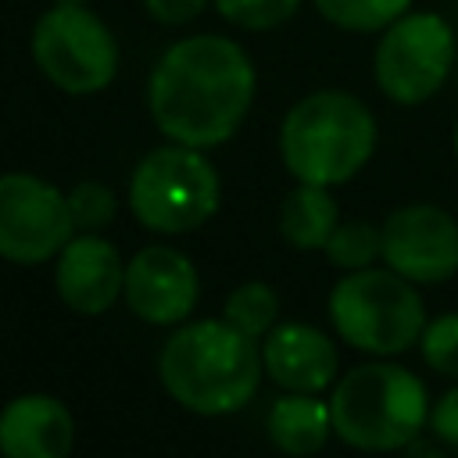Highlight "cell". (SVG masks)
<instances>
[{
    "label": "cell",
    "instance_id": "1",
    "mask_svg": "<svg viewBox=\"0 0 458 458\" xmlns=\"http://www.w3.org/2000/svg\"><path fill=\"white\" fill-rule=\"evenodd\" d=\"M258 89V72L247 50L215 32L172 43L147 82L154 125L186 147L211 150L236 136Z\"/></svg>",
    "mask_w": 458,
    "mask_h": 458
},
{
    "label": "cell",
    "instance_id": "2",
    "mask_svg": "<svg viewBox=\"0 0 458 458\" xmlns=\"http://www.w3.org/2000/svg\"><path fill=\"white\" fill-rule=\"evenodd\" d=\"M161 386L193 415H229L254 401L265 361L258 340L225 318L179 322L157 358Z\"/></svg>",
    "mask_w": 458,
    "mask_h": 458
},
{
    "label": "cell",
    "instance_id": "3",
    "mask_svg": "<svg viewBox=\"0 0 458 458\" xmlns=\"http://www.w3.org/2000/svg\"><path fill=\"white\" fill-rule=\"evenodd\" d=\"M379 125L365 100L347 89L301 97L279 125V157L297 182L344 186L376 154Z\"/></svg>",
    "mask_w": 458,
    "mask_h": 458
},
{
    "label": "cell",
    "instance_id": "4",
    "mask_svg": "<svg viewBox=\"0 0 458 458\" xmlns=\"http://www.w3.org/2000/svg\"><path fill=\"white\" fill-rule=\"evenodd\" d=\"M429 404L426 383L390 358L347 369L329 394L333 433L358 451H404L426 433Z\"/></svg>",
    "mask_w": 458,
    "mask_h": 458
},
{
    "label": "cell",
    "instance_id": "5",
    "mask_svg": "<svg viewBox=\"0 0 458 458\" xmlns=\"http://www.w3.org/2000/svg\"><path fill=\"white\" fill-rule=\"evenodd\" d=\"M329 322L344 344L372 358H394L419 347L426 304L419 283L394 268H354L329 290Z\"/></svg>",
    "mask_w": 458,
    "mask_h": 458
},
{
    "label": "cell",
    "instance_id": "6",
    "mask_svg": "<svg viewBox=\"0 0 458 458\" xmlns=\"http://www.w3.org/2000/svg\"><path fill=\"white\" fill-rule=\"evenodd\" d=\"M218 172L200 147L165 143L150 150L129 179V208L150 233L182 236L218 211Z\"/></svg>",
    "mask_w": 458,
    "mask_h": 458
},
{
    "label": "cell",
    "instance_id": "7",
    "mask_svg": "<svg viewBox=\"0 0 458 458\" xmlns=\"http://www.w3.org/2000/svg\"><path fill=\"white\" fill-rule=\"evenodd\" d=\"M458 57L454 29L437 11H404L394 18L376 43L372 75L386 100L401 107L426 104L451 79Z\"/></svg>",
    "mask_w": 458,
    "mask_h": 458
},
{
    "label": "cell",
    "instance_id": "8",
    "mask_svg": "<svg viewBox=\"0 0 458 458\" xmlns=\"http://www.w3.org/2000/svg\"><path fill=\"white\" fill-rule=\"evenodd\" d=\"M32 57L72 97L107 89L118 72V43L86 4H54L32 29Z\"/></svg>",
    "mask_w": 458,
    "mask_h": 458
},
{
    "label": "cell",
    "instance_id": "9",
    "mask_svg": "<svg viewBox=\"0 0 458 458\" xmlns=\"http://www.w3.org/2000/svg\"><path fill=\"white\" fill-rule=\"evenodd\" d=\"M75 236L68 193L32 172L0 175V258L11 265H43Z\"/></svg>",
    "mask_w": 458,
    "mask_h": 458
},
{
    "label": "cell",
    "instance_id": "10",
    "mask_svg": "<svg viewBox=\"0 0 458 458\" xmlns=\"http://www.w3.org/2000/svg\"><path fill=\"white\" fill-rule=\"evenodd\" d=\"M379 261L419 286L458 276V218L429 200L401 204L386 215Z\"/></svg>",
    "mask_w": 458,
    "mask_h": 458
},
{
    "label": "cell",
    "instance_id": "11",
    "mask_svg": "<svg viewBox=\"0 0 458 458\" xmlns=\"http://www.w3.org/2000/svg\"><path fill=\"white\" fill-rule=\"evenodd\" d=\"M122 293L136 318L150 326H179L200 301V276L182 250L150 243L129 258Z\"/></svg>",
    "mask_w": 458,
    "mask_h": 458
},
{
    "label": "cell",
    "instance_id": "12",
    "mask_svg": "<svg viewBox=\"0 0 458 458\" xmlns=\"http://www.w3.org/2000/svg\"><path fill=\"white\" fill-rule=\"evenodd\" d=\"M57 297L79 315H104L125 290V265L111 240L100 233H75L54 268Z\"/></svg>",
    "mask_w": 458,
    "mask_h": 458
},
{
    "label": "cell",
    "instance_id": "13",
    "mask_svg": "<svg viewBox=\"0 0 458 458\" xmlns=\"http://www.w3.org/2000/svg\"><path fill=\"white\" fill-rule=\"evenodd\" d=\"M265 376L283 390L322 394L336 383L340 354L336 344L308 322H276L261 344Z\"/></svg>",
    "mask_w": 458,
    "mask_h": 458
},
{
    "label": "cell",
    "instance_id": "14",
    "mask_svg": "<svg viewBox=\"0 0 458 458\" xmlns=\"http://www.w3.org/2000/svg\"><path fill=\"white\" fill-rule=\"evenodd\" d=\"M72 440V411L50 394H21L0 411V451L7 458H64Z\"/></svg>",
    "mask_w": 458,
    "mask_h": 458
},
{
    "label": "cell",
    "instance_id": "15",
    "mask_svg": "<svg viewBox=\"0 0 458 458\" xmlns=\"http://www.w3.org/2000/svg\"><path fill=\"white\" fill-rule=\"evenodd\" d=\"M265 429H268V440L279 451H286V454H315V451L326 447V440L333 433L329 401H322L318 394L286 390L283 397L272 401Z\"/></svg>",
    "mask_w": 458,
    "mask_h": 458
},
{
    "label": "cell",
    "instance_id": "16",
    "mask_svg": "<svg viewBox=\"0 0 458 458\" xmlns=\"http://www.w3.org/2000/svg\"><path fill=\"white\" fill-rule=\"evenodd\" d=\"M340 225V208L329 186L297 182L279 204V233L297 250H322Z\"/></svg>",
    "mask_w": 458,
    "mask_h": 458
},
{
    "label": "cell",
    "instance_id": "17",
    "mask_svg": "<svg viewBox=\"0 0 458 458\" xmlns=\"http://www.w3.org/2000/svg\"><path fill=\"white\" fill-rule=\"evenodd\" d=\"M222 318L233 322L240 333L261 340L276 318H279V297L268 283L261 279H250V283H240L229 297H225V308H222Z\"/></svg>",
    "mask_w": 458,
    "mask_h": 458
},
{
    "label": "cell",
    "instance_id": "18",
    "mask_svg": "<svg viewBox=\"0 0 458 458\" xmlns=\"http://www.w3.org/2000/svg\"><path fill=\"white\" fill-rule=\"evenodd\" d=\"M315 7L344 32H383L394 18L411 11V0H315Z\"/></svg>",
    "mask_w": 458,
    "mask_h": 458
},
{
    "label": "cell",
    "instance_id": "19",
    "mask_svg": "<svg viewBox=\"0 0 458 458\" xmlns=\"http://www.w3.org/2000/svg\"><path fill=\"white\" fill-rule=\"evenodd\" d=\"M326 258L333 268H344V272H354V268H369L379 261L383 254V229L372 225V222H340L333 229V236L326 240Z\"/></svg>",
    "mask_w": 458,
    "mask_h": 458
},
{
    "label": "cell",
    "instance_id": "20",
    "mask_svg": "<svg viewBox=\"0 0 458 458\" xmlns=\"http://www.w3.org/2000/svg\"><path fill=\"white\" fill-rule=\"evenodd\" d=\"M419 354L440 379H458V311L426 318V329L419 336Z\"/></svg>",
    "mask_w": 458,
    "mask_h": 458
},
{
    "label": "cell",
    "instance_id": "21",
    "mask_svg": "<svg viewBox=\"0 0 458 458\" xmlns=\"http://www.w3.org/2000/svg\"><path fill=\"white\" fill-rule=\"evenodd\" d=\"M301 0H215V11L240 25V29H254V32H265V29H279L283 21H290L297 14Z\"/></svg>",
    "mask_w": 458,
    "mask_h": 458
},
{
    "label": "cell",
    "instance_id": "22",
    "mask_svg": "<svg viewBox=\"0 0 458 458\" xmlns=\"http://www.w3.org/2000/svg\"><path fill=\"white\" fill-rule=\"evenodd\" d=\"M68 211H72L75 233H97L114 218L118 200H114V190H107L104 182H79L68 193Z\"/></svg>",
    "mask_w": 458,
    "mask_h": 458
},
{
    "label": "cell",
    "instance_id": "23",
    "mask_svg": "<svg viewBox=\"0 0 458 458\" xmlns=\"http://www.w3.org/2000/svg\"><path fill=\"white\" fill-rule=\"evenodd\" d=\"M429 433L440 444L458 447V379H451V386L429 404Z\"/></svg>",
    "mask_w": 458,
    "mask_h": 458
},
{
    "label": "cell",
    "instance_id": "24",
    "mask_svg": "<svg viewBox=\"0 0 458 458\" xmlns=\"http://www.w3.org/2000/svg\"><path fill=\"white\" fill-rule=\"evenodd\" d=\"M208 0H143L147 14L161 25H186L204 11Z\"/></svg>",
    "mask_w": 458,
    "mask_h": 458
},
{
    "label": "cell",
    "instance_id": "25",
    "mask_svg": "<svg viewBox=\"0 0 458 458\" xmlns=\"http://www.w3.org/2000/svg\"><path fill=\"white\" fill-rule=\"evenodd\" d=\"M451 143H454V157H458V118H454V132H451Z\"/></svg>",
    "mask_w": 458,
    "mask_h": 458
},
{
    "label": "cell",
    "instance_id": "26",
    "mask_svg": "<svg viewBox=\"0 0 458 458\" xmlns=\"http://www.w3.org/2000/svg\"><path fill=\"white\" fill-rule=\"evenodd\" d=\"M54 4H86V0H54Z\"/></svg>",
    "mask_w": 458,
    "mask_h": 458
}]
</instances>
